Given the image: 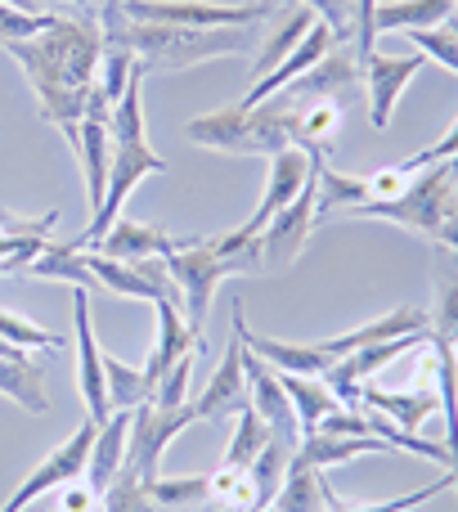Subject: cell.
I'll use <instances>...</instances> for the list:
<instances>
[{
  "label": "cell",
  "instance_id": "obj_1",
  "mask_svg": "<svg viewBox=\"0 0 458 512\" xmlns=\"http://www.w3.org/2000/svg\"><path fill=\"white\" fill-rule=\"evenodd\" d=\"M0 50L23 68L27 86H32L36 104H41V99L59 95V90H86L95 81L99 54H104V27H99V18L90 9L81 18L54 14V23L45 32H36L32 41H9Z\"/></svg>",
  "mask_w": 458,
  "mask_h": 512
},
{
  "label": "cell",
  "instance_id": "obj_2",
  "mask_svg": "<svg viewBox=\"0 0 458 512\" xmlns=\"http://www.w3.org/2000/svg\"><path fill=\"white\" fill-rule=\"evenodd\" d=\"M104 41L131 50L144 68H167V72H189L198 63L229 59L252 45H261V23L252 27H167V23H131L104 32Z\"/></svg>",
  "mask_w": 458,
  "mask_h": 512
},
{
  "label": "cell",
  "instance_id": "obj_3",
  "mask_svg": "<svg viewBox=\"0 0 458 512\" xmlns=\"http://www.w3.org/2000/svg\"><path fill=\"white\" fill-rule=\"evenodd\" d=\"M185 135L203 149H216V153H243V158H274V153L292 149V135H288V122L279 117L274 104H256V108H243V104H229V108H216V113H203L185 126Z\"/></svg>",
  "mask_w": 458,
  "mask_h": 512
},
{
  "label": "cell",
  "instance_id": "obj_4",
  "mask_svg": "<svg viewBox=\"0 0 458 512\" xmlns=\"http://www.w3.org/2000/svg\"><path fill=\"white\" fill-rule=\"evenodd\" d=\"M454 180H458V162L454 158L436 162V167L414 171L409 189L396 198V203H364V207H355L351 216L355 221H391V225H400V230H409V234H418V239L432 243L445 207L458 198Z\"/></svg>",
  "mask_w": 458,
  "mask_h": 512
},
{
  "label": "cell",
  "instance_id": "obj_5",
  "mask_svg": "<svg viewBox=\"0 0 458 512\" xmlns=\"http://www.w3.org/2000/svg\"><path fill=\"white\" fill-rule=\"evenodd\" d=\"M279 5L243 0V5H216V0H126L122 14L131 23H167V27H252L270 23Z\"/></svg>",
  "mask_w": 458,
  "mask_h": 512
},
{
  "label": "cell",
  "instance_id": "obj_6",
  "mask_svg": "<svg viewBox=\"0 0 458 512\" xmlns=\"http://www.w3.org/2000/svg\"><path fill=\"white\" fill-rule=\"evenodd\" d=\"M194 423H198L194 405L158 409L153 400L135 405L131 409V436H126V463H122V472H131V477H140V481L162 477V454H167V445L176 441L185 427H194Z\"/></svg>",
  "mask_w": 458,
  "mask_h": 512
},
{
  "label": "cell",
  "instance_id": "obj_7",
  "mask_svg": "<svg viewBox=\"0 0 458 512\" xmlns=\"http://www.w3.org/2000/svg\"><path fill=\"white\" fill-rule=\"evenodd\" d=\"M162 270H167V279L180 288V297H185V324L189 333L203 337V324H207V310H212V297L216 288L229 279V270L221 265V256H216L212 239H198L194 248L176 252V256H162Z\"/></svg>",
  "mask_w": 458,
  "mask_h": 512
},
{
  "label": "cell",
  "instance_id": "obj_8",
  "mask_svg": "<svg viewBox=\"0 0 458 512\" xmlns=\"http://www.w3.org/2000/svg\"><path fill=\"white\" fill-rule=\"evenodd\" d=\"M90 445H95V423H81L77 432L68 436L63 445H54L50 454H45L41 463H36L32 472L23 477V486L14 490V495L5 499V508L0 512H23V508H32L36 499H45V495H54L59 486H68V481H81L86 477V459H90Z\"/></svg>",
  "mask_w": 458,
  "mask_h": 512
},
{
  "label": "cell",
  "instance_id": "obj_9",
  "mask_svg": "<svg viewBox=\"0 0 458 512\" xmlns=\"http://www.w3.org/2000/svg\"><path fill=\"white\" fill-rule=\"evenodd\" d=\"M315 189H319V171H315V180H310V185L301 189L288 207H283V212H274L270 225L256 234L261 274L265 270H288V265L301 256V248L310 243V234H315V225H319L315 221Z\"/></svg>",
  "mask_w": 458,
  "mask_h": 512
},
{
  "label": "cell",
  "instance_id": "obj_10",
  "mask_svg": "<svg viewBox=\"0 0 458 512\" xmlns=\"http://www.w3.org/2000/svg\"><path fill=\"white\" fill-rule=\"evenodd\" d=\"M265 162H270V171H265V194H261V203H256V212L238 225L243 234H261L265 225H270V216L283 212V207H288L292 198L315 180V171L324 167L319 153H301V149H283V153H274V158H265Z\"/></svg>",
  "mask_w": 458,
  "mask_h": 512
},
{
  "label": "cell",
  "instance_id": "obj_11",
  "mask_svg": "<svg viewBox=\"0 0 458 512\" xmlns=\"http://www.w3.org/2000/svg\"><path fill=\"white\" fill-rule=\"evenodd\" d=\"M229 324H234L238 342L256 355V360L274 364V373H301V378H324L333 369V355L324 351V342H279V337H265V333H252L247 328V315H243V301H234L229 310Z\"/></svg>",
  "mask_w": 458,
  "mask_h": 512
},
{
  "label": "cell",
  "instance_id": "obj_12",
  "mask_svg": "<svg viewBox=\"0 0 458 512\" xmlns=\"http://www.w3.org/2000/svg\"><path fill=\"white\" fill-rule=\"evenodd\" d=\"M72 328H77V391L86 400L90 423H104L113 414L108 405V387H104V351L95 342V324H90V292L72 288Z\"/></svg>",
  "mask_w": 458,
  "mask_h": 512
},
{
  "label": "cell",
  "instance_id": "obj_13",
  "mask_svg": "<svg viewBox=\"0 0 458 512\" xmlns=\"http://www.w3.org/2000/svg\"><path fill=\"white\" fill-rule=\"evenodd\" d=\"M423 72V54H405V59H391V54H378L373 50L364 59V81L360 86L369 90V122L373 131H387L391 126V113H396L400 95L409 90V81Z\"/></svg>",
  "mask_w": 458,
  "mask_h": 512
},
{
  "label": "cell",
  "instance_id": "obj_14",
  "mask_svg": "<svg viewBox=\"0 0 458 512\" xmlns=\"http://www.w3.org/2000/svg\"><path fill=\"white\" fill-rule=\"evenodd\" d=\"M243 382H247V405L265 418V427H270L279 441L297 445L301 427H297V414H292V400H288V391H283L279 373H274L265 360H256L247 346H243Z\"/></svg>",
  "mask_w": 458,
  "mask_h": 512
},
{
  "label": "cell",
  "instance_id": "obj_15",
  "mask_svg": "<svg viewBox=\"0 0 458 512\" xmlns=\"http://www.w3.org/2000/svg\"><path fill=\"white\" fill-rule=\"evenodd\" d=\"M333 45H337L333 27H328V23H319V18H315V27H310V32L297 41V50H292L283 63H274V68L265 72L261 81H252V86H247V95L238 99V104H243V108L265 104V99H270V95H279L283 86H292V81H297V77H306V72L315 68V63L324 59L328 50H333Z\"/></svg>",
  "mask_w": 458,
  "mask_h": 512
},
{
  "label": "cell",
  "instance_id": "obj_16",
  "mask_svg": "<svg viewBox=\"0 0 458 512\" xmlns=\"http://www.w3.org/2000/svg\"><path fill=\"white\" fill-rule=\"evenodd\" d=\"M198 239H171L167 230H153L144 221H131V216H117L108 225V234L86 252H99V256H113V261H149V256H176L185 248H194Z\"/></svg>",
  "mask_w": 458,
  "mask_h": 512
},
{
  "label": "cell",
  "instance_id": "obj_17",
  "mask_svg": "<svg viewBox=\"0 0 458 512\" xmlns=\"http://www.w3.org/2000/svg\"><path fill=\"white\" fill-rule=\"evenodd\" d=\"M153 315H158V333H153V346H149V355H144V378L158 387L162 373H167L185 351H194V346H207V337L189 333V324H185V315H180L176 297L153 301Z\"/></svg>",
  "mask_w": 458,
  "mask_h": 512
},
{
  "label": "cell",
  "instance_id": "obj_18",
  "mask_svg": "<svg viewBox=\"0 0 458 512\" xmlns=\"http://www.w3.org/2000/svg\"><path fill=\"white\" fill-rule=\"evenodd\" d=\"M418 333H432V319H427V310H418V306H396V310H387L382 319H369V324L351 328V333H342V337H328L324 351L333 355V360H342V355L364 351V346L391 342V337H418Z\"/></svg>",
  "mask_w": 458,
  "mask_h": 512
},
{
  "label": "cell",
  "instance_id": "obj_19",
  "mask_svg": "<svg viewBox=\"0 0 458 512\" xmlns=\"http://www.w3.org/2000/svg\"><path fill=\"white\" fill-rule=\"evenodd\" d=\"M247 400V382H243V342L238 333H229V346L216 364V373L207 378L203 396L189 400L198 418H225V414H238V405Z\"/></svg>",
  "mask_w": 458,
  "mask_h": 512
},
{
  "label": "cell",
  "instance_id": "obj_20",
  "mask_svg": "<svg viewBox=\"0 0 458 512\" xmlns=\"http://www.w3.org/2000/svg\"><path fill=\"white\" fill-rule=\"evenodd\" d=\"M355 405L373 409V414H382V418H391V423L405 427V432H418V427H423L427 418L441 409V396H436V391H418V387L391 391V387H382V382H364Z\"/></svg>",
  "mask_w": 458,
  "mask_h": 512
},
{
  "label": "cell",
  "instance_id": "obj_21",
  "mask_svg": "<svg viewBox=\"0 0 458 512\" xmlns=\"http://www.w3.org/2000/svg\"><path fill=\"white\" fill-rule=\"evenodd\" d=\"M126 436H131V414H126V409H113V414L95 427V445H90V459H86V486L95 490V495H104L117 481V472H122Z\"/></svg>",
  "mask_w": 458,
  "mask_h": 512
},
{
  "label": "cell",
  "instance_id": "obj_22",
  "mask_svg": "<svg viewBox=\"0 0 458 512\" xmlns=\"http://www.w3.org/2000/svg\"><path fill=\"white\" fill-rule=\"evenodd\" d=\"M77 162H81V176H86V203L90 216L99 212L108 194V167H113V135H108V117H86L81 122V140H77Z\"/></svg>",
  "mask_w": 458,
  "mask_h": 512
},
{
  "label": "cell",
  "instance_id": "obj_23",
  "mask_svg": "<svg viewBox=\"0 0 458 512\" xmlns=\"http://www.w3.org/2000/svg\"><path fill=\"white\" fill-rule=\"evenodd\" d=\"M86 270L95 274V283H99V288L117 292V297L149 301V306H153V301H162V297H171V283L149 279V274H144L140 265H131V261H113V256L86 252Z\"/></svg>",
  "mask_w": 458,
  "mask_h": 512
},
{
  "label": "cell",
  "instance_id": "obj_24",
  "mask_svg": "<svg viewBox=\"0 0 458 512\" xmlns=\"http://www.w3.org/2000/svg\"><path fill=\"white\" fill-rule=\"evenodd\" d=\"M454 14H458V0H382L378 14H373V36L445 27Z\"/></svg>",
  "mask_w": 458,
  "mask_h": 512
},
{
  "label": "cell",
  "instance_id": "obj_25",
  "mask_svg": "<svg viewBox=\"0 0 458 512\" xmlns=\"http://www.w3.org/2000/svg\"><path fill=\"white\" fill-rule=\"evenodd\" d=\"M391 445L382 436H328V432H306L297 441V454L310 463V468L328 472L337 463H351V459H364V454H387Z\"/></svg>",
  "mask_w": 458,
  "mask_h": 512
},
{
  "label": "cell",
  "instance_id": "obj_26",
  "mask_svg": "<svg viewBox=\"0 0 458 512\" xmlns=\"http://www.w3.org/2000/svg\"><path fill=\"white\" fill-rule=\"evenodd\" d=\"M328 508V481L319 468H310L301 454H292L288 472H283V486L274 495L270 512H324Z\"/></svg>",
  "mask_w": 458,
  "mask_h": 512
},
{
  "label": "cell",
  "instance_id": "obj_27",
  "mask_svg": "<svg viewBox=\"0 0 458 512\" xmlns=\"http://www.w3.org/2000/svg\"><path fill=\"white\" fill-rule=\"evenodd\" d=\"M27 279H54L68 283V288H95V274L86 270V252L72 248V243H41V252L23 265Z\"/></svg>",
  "mask_w": 458,
  "mask_h": 512
},
{
  "label": "cell",
  "instance_id": "obj_28",
  "mask_svg": "<svg viewBox=\"0 0 458 512\" xmlns=\"http://www.w3.org/2000/svg\"><path fill=\"white\" fill-rule=\"evenodd\" d=\"M0 396H9L14 405L32 409V414H50V382H45V369L32 355L0 360Z\"/></svg>",
  "mask_w": 458,
  "mask_h": 512
},
{
  "label": "cell",
  "instance_id": "obj_29",
  "mask_svg": "<svg viewBox=\"0 0 458 512\" xmlns=\"http://www.w3.org/2000/svg\"><path fill=\"white\" fill-rule=\"evenodd\" d=\"M279 382H283V391H288V400H292V414H297V427H301V436L306 432H315L319 423H324L333 409H342V400L328 391V382L324 378H301V373H279Z\"/></svg>",
  "mask_w": 458,
  "mask_h": 512
},
{
  "label": "cell",
  "instance_id": "obj_30",
  "mask_svg": "<svg viewBox=\"0 0 458 512\" xmlns=\"http://www.w3.org/2000/svg\"><path fill=\"white\" fill-rule=\"evenodd\" d=\"M369 203V180L364 176H342L333 167H319V189H315V221H328V216L346 212Z\"/></svg>",
  "mask_w": 458,
  "mask_h": 512
},
{
  "label": "cell",
  "instance_id": "obj_31",
  "mask_svg": "<svg viewBox=\"0 0 458 512\" xmlns=\"http://www.w3.org/2000/svg\"><path fill=\"white\" fill-rule=\"evenodd\" d=\"M310 27H315V14L297 5L288 18H283L279 27H274L270 36H261V45H256V50H261V54H256V63H252V81H261L265 72L274 68V63H283V59H288V54L297 50V41L310 32Z\"/></svg>",
  "mask_w": 458,
  "mask_h": 512
},
{
  "label": "cell",
  "instance_id": "obj_32",
  "mask_svg": "<svg viewBox=\"0 0 458 512\" xmlns=\"http://www.w3.org/2000/svg\"><path fill=\"white\" fill-rule=\"evenodd\" d=\"M432 319V333L445 342H458V256L441 252L436 261V306L427 310Z\"/></svg>",
  "mask_w": 458,
  "mask_h": 512
},
{
  "label": "cell",
  "instance_id": "obj_33",
  "mask_svg": "<svg viewBox=\"0 0 458 512\" xmlns=\"http://www.w3.org/2000/svg\"><path fill=\"white\" fill-rule=\"evenodd\" d=\"M292 454H297V445L270 436V445H265L252 463H247V477H252L256 504H261V508L274 504V495H279V486H283V472H288V463H292Z\"/></svg>",
  "mask_w": 458,
  "mask_h": 512
},
{
  "label": "cell",
  "instance_id": "obj_34",
  "mask_svg": "<svg viewBox=\"0 0 458 512\" xmlns=\"http://www.w3.org/2000/svg\"><path fill=\"white\" fill-rule=\"evenodd\" d=\"M104 387H108V405L126 409V414L135 405H144V400H153V382L144 378V364H126L113 360V355H104Z\"/></svg>",
  "mask_w": 458,
  "mask_h": 512
},
{
  "label": "cell",
  "instance_id": "obj_35",
  "mask_svg": "<svg viewBox=\"0 0 458 512\" xmlns=\"http://www.w3.org/2000/svg\"><path fill=\"white\" fill-rule=\"evenodd\" d=\"M270 427H265V418L256 414L252 405H238V414H234V436H229V445H225V463L229 468H247V463L256 459V454L270 445Z\"/></svg>",
  "mask_w": 458,
  "mask_h": 512
},
{
  "label": "cell",
  "instance_id": "obj_36",
  "mask_svg": "<svg viewBox=\"0 0 458 512\" xmlns=\"http://www.w3.org/2000/svg\"><path fill=\"white\" fill-rule=\"evenodd\" d=\"M207 504L229 508V512H261L247 468H229V463H221V472L207 477Z\"/></svg>",
  "mask_w": 458,
  "mask_h": 512
},
{
  "label": "cell",
  "instance_id": "obj_37",
  "mask_svg": "<svg viewBox=\"0 0 458 512\" xmlns=\"http://www.w3.org/2000/svg\"><path fill=\"white\" fill-rule=\"evenodd\" d=\"M149 490L162 512H189L207 504V477H153Z\"/></svg>",
  "mask_w": 458,
  "mask_h": 512
},
{
  "label": "cell",
  "instance_id": "obj_38",
  "mask_svg": "<svg viewBox=\"0 0 458 512\" xmlns=\"http://www.w3.org/2000/svg\"><path fill=\"white\" fill-rule=\"evenodd\" d=\"M99 512H162L153 499L149 481L131 477V472H117V481L99 495Z\"/></svg>",
  "mask_w": 458,
  "mask_h": 512
},
{
  "label": "cell",
  "instance_id": "obj_39",
  "mask_svg": "<svg viewBox=\"0 0 458 512\" xmlns=\"http://www.w3.org/2000/svg\"><path fill=\"white\" fill-rule=\"evenodd\" d=\"M198 351H207V346H194V351H185V355H180V360L158 378V387H153V405H158V409H180V405H189V378H194Z\"/></svg>",
  "mask_w": 458,
  "mask_h": 512
},
{
  "label": "cell",
  "instance_id": "obj_40",
  "mask_svg": "<svg viewBox=\"0 0 458 512\" xmlns=\"http://www.w3.org/2000/svg\"><path fill=\"white\" fill-rule=\"evenodd\" d=\"M0 337L23 351H63V333H50V328L32 324V319L14 315V310H0Z\"/></svg>",
  "mask_w": 458,
  "mask_h": 512
},
{
  "label": "cell",
  "instance_id": "obj_41",
  "mask_svg": "<svg viewBox=\"0 0 458 512\" xmlns=\"http://www.w3.org/2000/svg\"><path fill=\"white\" fill-rule=\"evenodd\" d=\"M405 36H409V45H414L423 59L441 63V68H450L458 77V36L450 32V23L445 27H418V32H405Z\"/></svg>",
  "mask_w": 458,
  "mask_h": 512
},
{
  "label": "cell",
  "instance_id": "obj_42",
  "mask_svg": "<svg viewBox=\"0 0 458 512\" xmlns=\"http://www.w3.org/2000/svg\"><path fill=\"white\" fill-rule=\"evenodd\" d=\"M50 23H54V14H23V9H14V5H5V0H0V45L32 41V36L45 32Z\"/></svg>",
  "mask_w": 458,
  "mask_h": 512
},
{
  "label": "cell",
  "instance_id": "obj_43",
  "mask_svg": "<svg viewBox=\"0 0 458 512\" xmlns=\"http://www.w3.org/2000/svg\"><path fill=\"white\" fill-rule=\"evenodd\" d=\"M292 5L310 9L319 23L333 27L337 41H351L355 45V18H351V0H292Z\"/></svg>",
  "mask_w": 458,
  "mask_h": 512
},
{
  "label": "cell",
  "instance_id": "obj_44",
  "mask_svg": "<svg viewBox=\"0 0 458 512\" xmlns=\"http://www.w3.org/2000/svg\"><path fill=\"white\" fill-rule=\"evenodd\" d=\"M364 180H369V203H396V198L409 189L414 171H405L396 162V167H382V171H373V176H364Z\"/></svg>",
  "mask_w": 458,
  "mask_h": 512
},
{
  "label": "cell",
  "instance_id": "obj_45",
  "mask_svg": "<svg viewBox=\"0 0 458 512\" xmlns=\"http://www.w3.org/2000/svg\"><path fill=\"white\" fill-rule=\"evenodd\" d=\"M382 0H351V18H355V54L360 63L378 50V36H373V14H378Z\"/></svg>",
  "mask_w": 458,
  "mask_h": 512
},
{
  "label": "cell",
  "instance_id": "obj_46",
  "mask_svg": "<svg viewBox=\"0 0 458 512\" xmlns=\"http://www.w3.org/2000/svg\"><path fill=\"white\" fill-rule=\"evenodd\" d=\"M50 512H99V495L86 486V477H81V481H68V486L54 490Z\"/></svg>",
  "mask_w": 458,
  "mask_h": 512
},
{
  "label": "cell",
  "instance_id": "obj_47",
  "mask_svg": "<svg viewBox=\"0 0 458 512\" xmlns=\"http://www.w3.org/2000/svg\"><path fill=\"white\" fill-rule=\"evenodd\" d=\"M432 248H441V252L458 256V198H454L450 207H445L441 225H436V239H432Z\"/></svg>",
  "mask_w": 458,
  "mask_h": 512
},
{
  "label": "cell",
  "instance_id": "obj_48",
  "mask_svg": "<svg viewBox=\"0 0 458 512\" xmlns=\"http://www.w3.org/2000/svg\"><path fill=\"white\" fill-rule=\"evenodd\" d=\"M126 0H90V14L99 18V27H104V32H113V27H122L126 23Z\"/></svg>",
  "mask_w": 458,
  "mask_h": 512
},
{
  "label": "cell",
  "instance_id": "obj_49",
  "mask_svg": "<svg viewBox=\"0 0 458 512\" xmlns=\"http://www.w3.org/2000/svg\"><path fill=\"white\" fill-rule=\"evenodd\" d=\"M36 5H41L45 14H50V5H86V9H90V0H36Z\"/></svg>",
  "mask_w": 458,
  "mask_h": 512
},
{
  "label": "cell",
  "instance_id": "obj_50",
  "mask_svg": "<svg viewBox=\"0 0 458 512\" xmlns=\"http://www.w3.org/2000/svg\"><path fill=\"white\" fill-rule=\"evenodd\" d=\"M189 512H229V508H216V504H207V508H189Z\"/></svg>",
  "mask_w": 458,
  "mask_h": 512
},
{
  "label": "cell",
  "instance_id": "obj_51",
  "mask_svg": "<svg viewBox=\"0 0 458 512\" xmlns=\"http://www.w3.org/2000/svg\"><path fill=\"white\" fill-rule=\"evenodd\" d=\"M450 32H454V36H458V14H454V18H450Z\"/></svg>",
  "mask_w": 458,
  "mask_h": 512
},
{
  "label": "cell",
  "instance_id": "obj_52",
  "mask_svg": "<svg viewBox=\"0 0 458 512\" xmlns=\"http://www.w3.org/2000/svg\"><path fill=\"white\" fill-rule=\"evenodd\" d=\"M265 5H292V0H265Z\"/></svg>",
  "mask_w": 458,
  "mask_h": 512
}]
</instances>
